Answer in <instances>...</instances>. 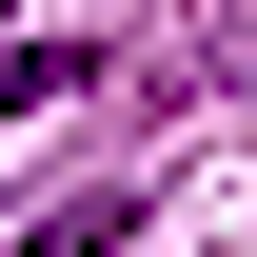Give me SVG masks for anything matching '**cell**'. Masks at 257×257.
Here are the masks:
<instances>
[{"mask_svg": "<svg viewBox=\"0 0 257 257\" xmlns=\"http://www.w3.org/2000/svg\"><path fill=\"white\" fill-rule=\"evenodd\" d=\"M139 218V198H60V218H20V237H0V257H99V237H119Z\"/></svg>", "mask_w": 257, "mask_h": 257, "instance_id": "cell-2", "label": "cell"}, {"mask_svg": "<svg viewBox=\"0 0 257 257\" xmlns=\"http://www.w3.org/2000/svg\"><path fill=\"white\" fill-rule=\"evenodd\" d=\"M218 40H237V79H257V0H237V20H218Z\"/></svg>", "mask_w": 257, "mask_h": 257, "instance_id": "cell-3", "label": "cell"}, {"mask_svg": "<svg viewBox=\"0 0 257 257\" xmlns=\"http://www.w3.org/2000/svg\"><path fill=\"white\" fill-rule=\"evenodd\" d=\"M99 60H79V40H20V60H0V119H40V99H79Z\"/></svg>", "mask_w": 257, "mask_h": 257, "instance_id": "cell-1", "label": "cell"}]
</instances>
